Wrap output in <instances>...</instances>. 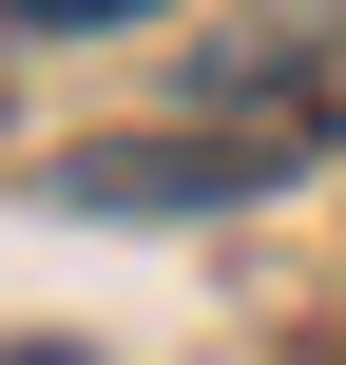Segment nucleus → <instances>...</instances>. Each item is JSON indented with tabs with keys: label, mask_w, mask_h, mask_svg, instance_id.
<instances>
[{
	"label": "nucleus",
	"mask_w": 346,
	"mask_h": 365,
	"mask_svg": "<svg viewBox=\"0 0 346 365\" xmlns=\"http://www.w3.org/2000/svg\"><path fill=\"white\" fill-rule=\"evenodd\" d=\"M0 365H77V346H0Z\"/></svg>",
	"instance_id": "7ed1b4c3"
},
{
	"label": "nucleus",
	"mask_w": 346,
	"mask_h": 365,
	"mask_svg": "<svg viewBox=\"0 0 346 365\" xmlns=\"http://www.w3.org/2000/svg\"><path fill=\"white\" fill-rule=\"evenodd\" d=\"M19 38H116V19H173V0H0Z\"/></svg>",
	"instance_id": "f03ea898"
},
{
	"label": "nucleus",
	"mask_w": 346,
	"mask_h": 365,
	"mask_svg": "<svg viewBox=\"0 0 346 365\" xmlns=\"http://www.w3.org/2000/svg\"><path fill=\"white\" fill-rule=\"evenodd\" d=\"M58 192H96V212H212V192H270L250 154H154V135H116V154H77Z\"/></svg>",
	"instance_id": "f257e3e1"
}]
</instances>
